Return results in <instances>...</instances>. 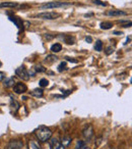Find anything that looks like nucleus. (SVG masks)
<instances>
[{"mask_svg": "<svg viewBox=\"0 0 132 149\" xmlns=\"http://www.w3.org/2000/svg\"><path fill=\"white\" fill-rule=\"evenodd\" d=\"M43 90L42 89H39V88H38V89H34L33 91H31V95L32 96H34V97H42V96H43Z\"/></svg>", "mask_w": 132, "mask_h": 149, "instance_id": "12", "label": "nucleus"}, {"mask_svg": "<svg viewBox=\"0 0 132 149\" xmlns=\"http://www.w3.org/2000/svg\"><path fill=\"white\" fill-rule=\"evenodd\" d=\"M51 139V149H65L61 142L56 138H50Z\"/></svg>", "mask_w": 132, "mask_h": 149, "instance_id": "9", "label": "nucleus"}, {"mask_svg": "<svg viewBox=\"0 0 132 149\" xmlns=\"http://www.w3.org/2000/svg\"><path fill=\"white\" fill-rule=\"evenodd\" d=\"M17 3L16 2H2L0 3V8L2 7H6V8H13V7H16Z\"/></svg>", "mask_w": 132, "mask_h": 149, "instance_id": "10", "label": "nucleus"}, {"mask_svg": "<svg viewBox=\"0 0 132 149\" xmlns=\"http://www.w3.org/2000/svg\"><path fill=\"white\" fill-rule=\"evenodd\" d=\"M105 52H106V54H107V55H110V54H112V53L114 52V47H111V46H108V47L106 48Z\"/></svg>", "mask_w": 132, "mask_h": 149, "instance_id": "22", "label": "nucleus"}, {"mask_svg": "<svg viewBox=\"0 0 132 149\" xmlns=\"http://www.w3.org/2000/svg\"><path fill=\"white\" fill-rule=\"evenodd\" d=\"M85 41H87V43H91V42H93V39H91V37H89H89L85 38Z\"/></svg>", "mask_w": 132, "mask_h": 149, "instance_id": "27", "label": "nucleus"}, {"mask_svg": "<svg viewBox=\"0 0 132 149\" xmlns=\"http://www.w3.org/2000/svg\"><path fill=\"white\" fill-rule=\"evenodd\" d=\"M51 51L52 52H55V53H57V52H60L62 50V45L60 43H55L53 44V45L51 46Z\"/></svg>", "mask_w": 132, "mask_h": 149, "instance_id": "13", "label": "nucleus"}, {"mask_svg": "<svg viewBox=\"0 0 132 149\" xmlns=\"http://www.w3.org/2000/svg\"><path fill=\"white\" fill-rule=\"evenodd\" d=\"M113 27V24L111 22H104L101 24V29L102 30H110Z\"/></svg>", "mask_w": 132, "mask_h": 149, "instance_id": "15", "label": "nucleus"}, {"mask_svg": "<svg viewBox=\"0 0 132 149\" xmlns=\"http://www.w3.org/2000/svg\"><path fill=\"white\" fill-rule=\"evenodd\" d=\"M71 5L70 3L66 2H58V1H54V2L45 3V4L41 5V9H52V8H59V7H66Z\"/></svg>", "mask_w": 132, "mask_h": 149, "instance_id": "2", "label": "nucleus"}, {"mask_svg": "<svg viewBox=\"0 0 132 149\" xmlns=\"http://www.w3.org/2000/svg\"><path fill=\"white\" fill-rule=\"evenodd\" d=\"M66 66H67L66 62H61V63L59 64V66H58V70H59V72H63V70H65L66 68H67Z\"/></svg>", "mask_w": 132, "mask_h": 149, "instance_id": "20", "label": "nucleus"}, {"mask_svg": "<svg viewBox=\"0 0 132 149\" xmlns=\"http://www.w3.org/2000/svg\"><path fill=\"white\" fill-rule=\"evenodd\" d=\"M3 82H4V86H6V87H11L14 85V80L12 78H6L3 80Z\"/></svg>", "mask_w": 132, "mask_h": 149, "instance_id": "16", "label": "nucleus"}, {"mask_svg": "<svg viewBox=\"0 0 132 149\" xmlns=\"http://www.w3.org/2000/svg\"><path fill=\"white\" fill-rule=\"evenodd\" d=\"M59 15H60L59 13H54V11H45V13H39V15H37L36 17L41 19H57Z\"/></svg>", "mask_w": 132, "mask_h": 149, "instance_id": "4", "label": "nucleus"}, {"mask_svg": "<svg viewBox=\"0 0 132 149\" xmlns=\"http://www.w3.org/2000/svg\"><path fill=\"white\" fill-rule=\"evenodd\" d=\"M70 142H71V138H70V137H68V136L63 137V138H62V141H61V143L63 144L64 147L68 146V145L70 144Z\"/></svg>", "mask_w": 132, "mask_h": 149, "instance_id": "17", "label": "nucleus"}, {"mask_svg": "<svg viewBox=\"0 0 132 149\" xmlns=\"http://www.w3.org/2000/svg\"><path fill=\"white\" fill-rule=\"evenodd\" d=\"M13 90H14V93L16 94H23L25 92L28 91V87L25 83H21V82H19L15 85H13Z\"/></svg>", "mask_w": 132, "mask_h": 149, "instance_id": "6", "label": "nucleus"}, {"mask_svg": "<svg viewBox=\"0 0 132 149\" xmlns=\"http://www.w3.org/2000/svg\"><path fill=\"white\" fill-rule=\"evenodd\" d=\"M48 84H49V81H48L47 79H45V78H43V79L40 80L39 82V86L41 88H44V87H47Z\"/></svg>", "mask_w": 132, "mask_h": 149, "instance_id": "19", "label": "nucleus"}, {"mask_svg": "<svg viewBox=\"0 0 132 149\" xmlns=\"http://www.w3.org/2000/svg\"><path fill=\"white\" fill-rule=\"evenodd\" d=\"M83 134V137H85L87 140H89V139L93 137L94 135V129H93V126L91 125H89V126H87L85 128V130H83L82 132Z\"/></svg>", "mask_w": 132, "mask_h": 149, "instance_id": "7", "label": "nucleus"}, {"mask_svg": "<svg viewBox=\"0 0 132 149\" xmlns=\"http://www.w3.org/2000/svg\"><path fill=\"white\" fill-rule=\"evenodd\" d=\"M56 60H57V57H56L55 55H48L47 57H46V61H48V62L56 61Z\"/></svg>", "mask_w": 132, "mask_h": 149, "instance_id": "21", "label": "nucleus"}, {"mask_svg": "<svg viewBox=\"0 0 132 149\" xmlns=\"http://www.w3.org/2000/svg\"><path fill=\"white\" fill-rule=\"evenodd\" d=\"M129 41H130V37H129V38H127V40H126V42H125V44H127V43H129Z\"/></svg>", "mask_w": 132, "mask_h": 149, "instance_id": "31", "label": "nucleus"}, {"mask_svg": "<svg viewBox=\"0 0 132 149\" xmlns=\"http://www.w3.org/2000/svg\"><path fill=\"white\" fill-rule=\"evenodd\" d=\"M29 149H41L39 142L36 140H30L29 142Z\"/></svg>", "mask_w": 132, "mask_h": 149, "instance_id": "11", "label": "nucleus"}, {"mask_svg": "<svg viewBox=\"0 0 132 149\" xmlns=\"http://www.w3.org/2000/svg\"><path fill=\"white\" fill-rule=\"evenodd\" d=\"M106 15H109V17H122V15H126L127 13L123 10H120V9H112V10H109L106 13Z\"/></svg>", "mask_w": 132, "mask_h": 149, "instance_id": "8", "label": "nucleus"}, {"mask_svg": "<svg viewBox=\"0 0 132 149\" xmlns=\"http://www.w3.org/2000/svg\"><path fill=\"white\" fill-rule=\"evenodd\" d=\"M15 74H17V77L23 79V81H29L30 77H31V76H30V72H28V70L23 65L17 68L16 70H15Z\"/></svg>", "mask_w": 132, "mask_h": 149, "instance_id": "3", "label": "nucleus"}, {"mask_svg": "<svg viewBox=\"0 0 132 149\" xmlns=\"http://www.w3.org/2000/svg\"><path fill=\"white\" fill-rule=\"evenodd\" d=\"M10 107H11V109L13 110V112H16L17 109H19V102H17L16 100H14V99H12V98H11V100H10Z\"/></svg>", "mask_w": 132, "mask_h": 149, "instance_id": "14", "label": "nucleus"}, {"mask_svg": "<svg viewBox=\"0 0 132 149\" xmlns=\"http://www.w3.org/2000/svg\"><path fill=\"white\" fill-rule=\"evenodd\" d=\"M44 149H51V146H50V145L48 144L47 146H46V147H45V148H44Z\"/></svg>", "mask_w": 132, "mask_h": 149, "instance_id": "30", "label": "nucleus"}, {"mask_svg": "<svg viewBox=\"0 0 132 149\" xmlns=\"http://www.w3.org/2000/svg\"><path fill=\"white\" fill-rule=\"evenodd\" d=\"M94 2L95 3H97V4H99V5H103V6H105V3L104 2H101V1H100V0H94Z\"/></svg>", "mask_w": 132, "mask_h": 149, "instance_id": "25", "label": "nucleus"}, {"mask_svg": "<svg viewBox=\"0 0 132 149\" xmlns=\"http://www.w3.org/2000/svg\"><path fill=\"white\" fill-rule=\"evenodd\" d=\"M1 65H2V62H1V61H0V66H1Z\"/></svg>", "mask_w": 132, "mask_h": 149, "instance_id": "32", "label": "nucleus"}, {"mask_svg": "<svg viewBox=\"0 0 132 149\" xmlns=\"http://www.w3.org/2000/svg\"><path fill=\"white\" fill-rule=\"evenodd\" d=\"M65 59L67 60V61H70V62H73V63H77V60L76 59H73V58H71V57H65Z\"/></svg>", "mask_w": 132, "mask_h": 149, "instance_id": "24", "label": "nucleus"}, {"mask_svg": "<svg viewBox=\"0 0 132 149\" xmlns=\"http://www.w3.org/2000/svg\"><path fill=\"white\" fill-rule=\"evenodd\" d=\"M79 149H89V148L87 146H85V145H83V146H82V147H80Z\"/></svg>", "mask_w": 132, "mask_h": 149, "instance_id": "29", "label": "nucleus"}, {"mask_svg": "<svg viewBox=\"0 0 132 149\" xmlns=\"http://www.w3.org/2000/svg\"><path fill=\"white\" fill-rule=\"evenodd\" d=\"M35 134L37 136V138L39 139L40 142H47L48 140H50V138L52 137V131L49 128L45 126H40L37 130L35 131Z\"/></svg>", "mask_w": 132, "mask_h": 149, "instance_id": "1", "label": "nucleus"}, {"mask_svg": "<svg viewBox=\"0 0 132 149\" xmlns=\"http://www.w3.org/2000/svg\"><path fill=\"white\" fill-rule=\"evenodd\" d=\"M35 70H36V72H45L46 68H43L42 65H37V66H35Z\"/></svg>", "mask_w": 132, "mask_h": 149, "instance_id": "23", "label": "nucleus"}, {"mask_svg": "<svg viewBox=\"0 0 132 149\" xmlns=\"http://www.w3.org/2000/svg\"><path fill=\"white\" fill-rule=\"evenodd\" d=\"M114 34H115V35H122V32H114Z\"/></svg>", "mask_w": 132, "mask_h": 149, "instance_id": "28", "label": "nucleus"}, {"mask_svg": "<svg viewBox=\"0 0 132 149\" xmlns=\"http://www.w3.org/2000/svg\"><path fill=\"white\" fill-rule=\"evenodd\" d=\"M5 79V74L3 72H0V81H3Z\"/></svg>", "mask_w": 132, "mask_h": 149, "instance_id": "26", "label": "nucleus"}, {"mask_svg": "<svg viewBox=\"0 0 132 149\" xmlns=\"http://www.w3.org/2000/svg\"><path fill=\"white\" fill-rule=\"evenodd\" d=\"M23 147V142L21 140H12L6 145L5 149H21Z\"/></svg>", "mask_w": 132, "mask_h": 149, "instance_id": "5", "label": "nucleus"}, {"mask_svg": "<svg viewBox=\"0 0 132 149\" xmlns=\"http://www.w3.org/2000/svg\"><path fill=\"white\" fill-rule=\"evenodd\" d=\"M95 50L97 51H102L103 50V43H102L100 40L96 41V44H95Z\"/></svg>", "mask_w": 132, "mask_h": 149, "instance_id": "18", "label": "nucleus"}]
</instances>
